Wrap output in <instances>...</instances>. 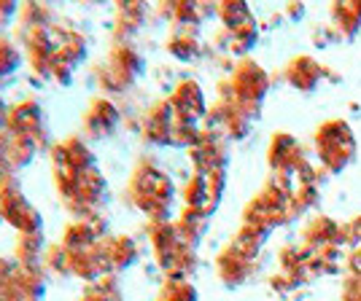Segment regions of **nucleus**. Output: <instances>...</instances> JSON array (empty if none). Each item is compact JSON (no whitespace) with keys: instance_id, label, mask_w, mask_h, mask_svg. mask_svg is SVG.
<instances>
[{"instance_id":"nucleus-1","label":"nucleus","mask_w":361,"mask_h":301,"mask_svg":"<svg viewBox=\"0 0 361 301\" xmlns=\"http://www.w3.org/2000/svg\"><path fill=\"white\" fill-rule=\"evenodd\" d=\"M0 202H3V215L11 226H16L22 234H41V215L30 202L22 196V188L14 178H3L0 188Z\"/></svg>"},{"instance_id":"nucleus-2","label":"nucleus","mask_w":361,"mask_h":301,"mask_svg":"<svg viewBox=\"0 0 361 301\" xmlns=\"http://www.w3.org/2000/svg\"><path fill=\"white\" fill-rule=\"evenodd\" d=\"M8 127L14 129V135H25V137H41L46 132V116L38 103H22L11 110L8 116Z\"/></svg>"},{"instance_id":"nucleus-3","label":"nucleus","mask_w":361,"mask_h":301,"mask_svg":"<svg viewBox=\"0 0 361 301\" xmlns=\"http://www.w3.org/2000/svg\"><path fill=\"white\" fill-rule=\"evenodd\" d=\"M116 121H119L116 108L111 105V103H106V100H97V103L92 105L90 116H87V129H90L92 135L103 137L114 129V124H116Z\"/></svg>"},{"instance_id":"nucleus-4","label":"nucleus","mask_w":361,"mask_h":301,"mask_svg":"<svg viewBox=\"0 0 361 301\" xmlns=\"http://www.w3.org/2000/svg\"><path fill=\"white\" fill-rule=\"evenodd\" d=\"M22 65V54L11 44H0V84L16 73V68Z\"/></svg>"},{"instance_id":"nucleus-5","label":"nucleus","mask_w":361,"mask_h":301,"mask_svg":"<svg viewBox=\"0 0 361 301\" xmlns=\"http://www.w3.org/2000/svg\"><path fill=\"white\" fill-rule=\"evenodd\" d=\"M8 116H11V113H8V108H6L3 97H0V127H3V124H8Z\"/></svg>"},{"instance_id":"nucleus-6","label":"nucleus","mask_w":361,"mask_h":301,"mask_svg":"<svg viewBox=\"0 0 361 301\" xmlns=\"http://www.w3.org/2000/svg\"><path fill=\"white\" fill-rule=\"evenodd\" d=\"M0 215H3V202H0Z\"/></svg>"}]
</instances>
